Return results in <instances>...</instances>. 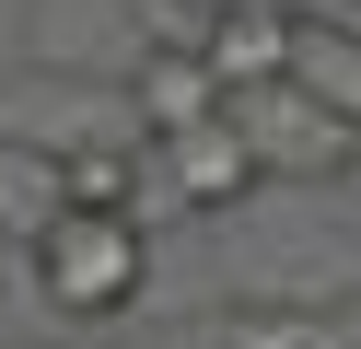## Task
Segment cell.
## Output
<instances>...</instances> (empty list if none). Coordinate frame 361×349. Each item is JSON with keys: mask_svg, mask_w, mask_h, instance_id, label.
Here are the masks:
<instances>
[{"mask_svg": "<svg viewBox=\"0 0 361 349\" xmlns=\"http://www.w3.org/2000/svg\"><path fill=\"white\" fill-rule=\"evenodd\" d=\"M59 209H71V186H59V152H47V140H12V128H0V245L24 256L35 233L59 221Z\"/></svg>", "mask_w": 361, "mask_h": 349, "instance_id": "obj_8", "label": "cell"}, {"mask_svg": "<svg viewBox=\"0 0 361 349\" xmlns=\"http://www.w3.org/2000/svg\"><path fill=\"white\" fill-rule=\"evenodd\" d=\"M59 186H71V209H140L152 221V140L140 128H105V140H82V152H59Z\"/></svg>", "mask_w": 361, "mask_h": 349, "instance_id": "obj_7", "label": "cell"}, {"mask_svg": "<svg viewBox=\"0 0 361 349\" xmlns=\"http://www.w3.org/2000/svg\"><path fill=\"white\" fill-rule=\"evenodd\" d=\"M117 82H128L140 140H175V128H210V116H221V70L198 59V47H140Z\"/></svg>", "mask_w": 361, "mask_h": 349, "instance_id": "obj_4", "label": "cell"}, {"mask_svg": "<svg viewBox=\"0 0 361 349\" xmlns=\"http://www.w3.org/2000/svg\"><path fill=\"white\" fill-rule=\"evenodd\" d=\"M24 279H35V302L59 326H117L152 291V221L140 209H59L24 245Z\"/></svg>", "mask_w": 361, "mask_h": 349, "instance_id": "obj_1", "label": "cell"}, {"mask_svg": "<svg viewBox=\"0 0 361 349\" xmlns=\"http://www.w3.org/2000/svg\"><path fill=\"white\" fill-rule=\"evenodd\" d=\"M291 35H303V23H291L280 0H221V12L198 23V59L221 70V93H245V82H291Z\"/></svg>", "mask_w": 361, "mask_h": 349, "instance_id": "obj_5", "label": "cell"}, {"mask_svg": "<svg viewBox=\"0 0 361 349\" xmlns=\"http://www.w3.org/2000/svg\"><path fill=\"white\" fill-rule=\"evenodd\" d=\"M140 349H338L326 314H268V302H210L198 326H164Z\"/></svg>", "mask_w": 361, "mask_h": 349, "instance_id": "obj_6", "label": "cell"}, {"mask_svg": "<svg viewBox=\"0 0 361 349\" xmlns=\"http://www.w3.org/2000/svg\"><path fill=\"white\" fill-rule=\"evenodd\" d=\"M280 12H291V23H350L361 0H280Z\"/></svg>", "mask_w": 361, "mask_h": 349, "instance_id": "obj_10", "label": "cell"}, {"mask_svg": "<svg viewBox=\"0 0 361 349\" xmlns=\"http://www.w3.org/2000/svg\"><path fill=\"white\" fill-rule=\"evenodd\" d=\"M221 116L245 128V152H257L268 186H350L361 175V128L326 116L303 82H245V93H221Z\"/></svg>", "mask_w": 361, "mask_h": 349, "instance_id": "obj_2", "label": "cell"}, {"mask_svg": "<svg viewBox=\"0 0 361 349\" xmlns=\"http://www.w3.org/2000/svg\"><path fill=\"white\" fill-rule=\"evenodd\" d=\"M257 198H268V175H257V152H245V128H233V116L152 140V209H187V221H210V209H257Z\"/></svg>", "mask_w": 361, "mask_h": 349, "instance_id": "obj_3", "label": "cell"}, {"mask_svg": "<svg viewBox=\"0 0 361 349\" xmlns=\"http://www.w3.org/2000/svg\"><path fill=\"white\" fill-rule=\"evenodd\" d=\"M291 82H303L326 116L361 128V23H303V35H291Z\"/></svg>", "mask_w": 361, "mask_h": 349, "instance_id": "obj_9", "label": "cell"}]
</instances>
